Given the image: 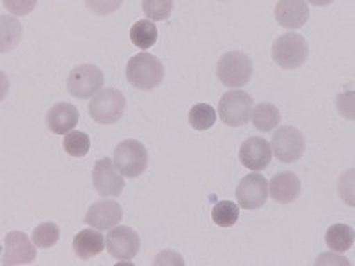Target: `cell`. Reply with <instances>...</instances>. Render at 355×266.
<instances>
[{
    "instance_id": "obj_21",
    "label": "cell",
    "mask_w": 355,
    "mask_h": 266,
    "mask_svg": "<svg viewBox=\"0 0 355 266\" xmlns=\"http://www.w3.org/2000/svg\"><path fill=\"white\" fill-rule=\"evenodd\" d=\"M158 39V28L153 21L150 20H139L130 28V41H132L137 48L148 50L151 48Z\"/></svg>"
},
{
    "instance_id": "obj_6",
    "label": "cell",
    "mask_w": 355,
    "mask_h": 266,
    "mask_svg": "<svg viewBox=\"0 0 355 266\" xmlns=\"http://www.w3.org/2000/svg\"><path fill=\"white\" fill-rule=\"evenodd\" d=\"M252 105H254L252 96L245 91H227L218 103L220 121L233 128L247 125L252 114Z\"/></svg>"
},
{
    "instance_id": "obj_12",
    "label": "cell",
    "mask_w": 355,
    "mask_h": 266,
    "mask_svg": "<svg viewBox=\"0 0 355 266\" xmlns=\"http://www.w3.org/2000/svg\"><path fill=\"white\" fill-rule=\"evenodd\" d=\"M268 199V181L261 174H249L239 183L236 201L243 210H259Z\"/></svg>"
},
{
    "instance_id": "obj_11",
    "label": "cell",
    "mask_w": 355,
    "mask_h": 266,
    "mask_svg": "<svg viewBox=\"0 0 355 266\" xmlns=\"http://www.w3.org/2000/svg\"><path fill=\"white\" fill-rule=\"evenodd\" d=\"M36 259V245L31 242L27 234L20 231H11L4 238V254H2V265H28Z\"/></svg>"
},
{
    "instance_id": "obj_22",
    "label": "cell",
    "mask_w": 355,
    "mask_h": 266,
    "mask_svg": "<svg viewBox=\"0 0 355 266\" xmlns=\"http://www.w3.org/2000/svg\"><path fill=\"white\" fill-rule=\"evenodd\" d=\"M217 121V112H215L214 107L206 105V103H198L190 109L189 112V123L194 130H208L215 125Z\"/></svg>"
},
{
    "instance_id": "obj_9",
    "label": "cell",
    "mask_w": 355,
    "mask_h": 266,
    "mask_svg": "<svg viewBox=\"0 0 355 266\" xmlns=\"http://www.w3.org/2000/svg\"><path fill=\"white\" fill-rule=\"evenodd\" d=\"M141 249L139 234L128 226H117L107 234V250L117 261H130L137 256Z\"/></svg>"
},
{
    "instance_id": "obj_20",
    "label": "cell",
    "mask_w": 355,
    "mask_h": 266,
    "mask_svg": "<svg viewBox=\"0 0 355 266\" xmlns=\"http://www.w3.org/2000/svg\"><path fill=\"white\" fill-rule=\"evenodd\" d=\"M250 119H252L254 128L259 132H272L281 123V112L272 103H259L252 109Z\"/></svg>"
},
{
    "instance_id": "obj_10",
    "label": "cell",
    "mask_w": 355,
    "mask_h": 266,
    "mask_svg": "<svg viewBox=\"0 0 355 266\" xmlns=\"http://www.w3.org/2000/svg\"><path fill=\"white\" fill-rule=\"evenodd\" d=\"M93 185L101 197H117L125 188V179L109 158H100L93 170Z\"/></svg>"
},
{
    "instance_id": "obj_29",
    "label": "cell",
    "mask_w": 355,
    "mask_h": 266,
    "mask_svg": "<svg viewBox=\"0 0 355 266\" xmlns=\"http://www.w3.org/2000/svg\"><path fill=\"white\" fill-rule=\"evenodd\" d=\"M322 258L329 259V261H322L320 265H325V263H334V265H350V261L345 258H341V256H331V254H323Z\"/></svg>"
},
{
    "instance_id": "obj_4",
    "label": "cell",
    "mask_w": 355,
    "mask_h": 266,
    "mask_svg": "<svg viewBox=\"0 0 355 266\" xmlns=\"http://www.w3.org/2000/svg\"><path fill=\"white\" fill-rule=\"evenodd\" d=\"M217 77L226 87H243L252 78V61L239 50L224 53L217 62Z\"/></svg>"
},
{
    "instance_id": "obj_25",
    "label": "cell",
    "mask_w": 355,
    "mask_h": 266,
    "mask_svg": "<svg viewBox=\"0 0 355 266\" xmlns=\"http://www.w3.org/2000/svg\"><path fill=\"white\" fill-rule=\"evenodd\" d=\"M59 236H61V231H59V226L53 224V222H43V224H40L33 231V242L40 249H50V247H53L59 242Z\"/></svg>"
},
{
    "instance_id": "obj_28",
    "label": "cell",
    "mask_w": 355,
    "mask_h": 266,
    "mask_svg": "<svg viewBox=\"0 0 355 266\" xmlns=\"http://www.w3.org/2000/svg\"><path fill=\"white\" fill-rule=\"evenodd\" d=\"M153 265L155 266H162V265L183 266L185 265V261H183V258L178 254V252H173V250H164V252H160V254L155 258Z\"/></svg>"
},
{
    "instance_id": "obj_23",
    "label": "cell",
    "mask_w": 355,
    "mask_h": 266,
    "mask_svg": "<svg viewBox=\"0 0 355 266\" xmlns=\"http://www.w3.org/2000/svg\"><path fill=\"white\" fill-rule=\"evenodd\" d=\"M240 206L234 204L233 201H220L214 206L211 210V218L217 226L231 227L239 222Z\"/></svg>"
},
{
    "instance_id": "obj_5",
    "label": "cell",
    "mask_w": 355,
    "mask_h": 266,
    "mask_svg": "<svg viewBox=\"0 0 355 266\" xmlns=\"http://www.w3.org/2000/svg\"><path fill=\"white\" fill-rule=\"evenodd\" d=\"M112 161L121 176L137 177L148 169V151L142 142L128 139L117 144Z\"/></svg>"
},
{
    "instance_id": "obj_19",
    "label": "cell",
    "mask_w": 355,
    "mask_h": 266,
    "mask_svg": "<svg viewBox=\"0 0 355 266\" xmlns=\"http://www.w3.org/2000/svg\"><path fill=\"white\" fill-rule=\"evenodd\" d=\"M354 229L347 224H334L325 233V243L332 252H347L354 247Z\"/></svg>"
},
{
    "instance_id": "obj_18",
    "label": "cell",
    "mask_w": 355,
    "mask_h": 266,
    "mask_svg": "<svg viewBox=\"0 0 355 266\" xmlns=\"http://www.w3.org/2000/svg\"><path fill=\"white\" fill-rule=\"evenodd\" d=\"M105 238L103 234L98 233V229L91 227V229H82L80 233L73 238V250L75 254L80 259H91L94 256H98L100 252L105 250Z\"/></svg>"
},
{
    "instance_id": "obj_3",
    "label": "cell",
    "mask_w": 355,
    "mask_h": 266,
    "mask_svg": "<svg viewBox=\"0 0 355 266\" xmlns=\"http://www.w3.org/2000/svg\"><path fill=\"white\" fill-rule=\"evenodd\" d=\"M307 55H309V44L300 34H281L272 44V59L283 69L299 68L306 62Z\"/></svg>"
},
{
    "instance_id": "obj_8",
    "label": "cell",
    "mask_w": 355,
    "mask_h": 266,
    "mask_svg": "<svg viewBox=\"0 0 355 266\" xmlns=\"http://www.w3.org/2000/svg\"><path fill=\"white\" fill-rule=\"evenodd\" d=\"M270 148L279 161L293 163L302 158L304 150H306V139L300 130L293 128V126H281L275 130Z\"/></svg>"
},
{
    "instance_id": "obj_26",
    "label": "cell",
    "mask_w": 355,
    "mask_h": 266,
    "mask_svg": "<svg viewBox=\"0 0 355 266\" xmlns=\"http://www.w3.org/2000/svg\"><path fill=\"white\" fill-rule=\"evenodd\" d=\"M21 39L20 21L2 15V52H9Z\"/></svg>"
},
{
    "instance_id": "obj_27",
    "label": "cell",
    "mask_w": 355,
    "mask_h": 266,
    "mask_svg": "<svg viewBox=\"0 0 355 266\" xmlns=\"http://www.w3.org/2000/svg\"><path fill=\"white\" fill-rule=\"evenodd\" d=\"M174 8L173 0H144L142 11L151 20H167Z\"/></svg>"
},
{
    "instance_id": "obj_13",
    "label": "cell",
    "mask_w": 355,
    "mask_h": 266,
    "mask_svg": "<svg viewBox=\"0 0 355 266\" xmlns=\"http://www.w3.org/2000/svg\"><path fill=\"white\" fill-rule=\"evenodd\" d=\"M123 218V208L119 202L103 199L96 201L89 206L87 213H85L84 222L87 226L94 227L98 231H105L116 227Z\"/></svg>"
},
{
    "instance_id": "obj_16",
    "label": "cell",
    "mask_w": 355,
    "mask_h": 266,
    "mask_svg": "<svg viewBox=\"0 0 355 266\" xmlns=\"http://www.w3.org/2000/svg\"><path fill=\"white\" fill-rule=\"evenodd\" d=\"M300 179L293 172H279L268 183V195L279 204H290L300 195Z\"/></svg>"
},
{
    "instance_id": "obj_17",
    "label": "cell",
    "mask_w": 355,
    "mask_h": 266,
    "mask_svg": "<svg viewBox=\"0 0 355 266\" xmlns=\"http://www.w3.org/2000/svg\"><path fill=\"white\" fill-rule=\"evenodd\" d=\"M80 114L78 109L71 103H57L52 109L46 112V126L52 133L57 135H64V133L73 132V128L77 126Z\"/></svg>"
},
{
    "instance_id": "obj_1",
    "label": "cell",
    "mask_w": 355,
    "mask_h": 266,
    "mask_svg": "<svg viewBox=\"0 0 355 266\" xmlns=\"http://www.w3.org/2000/svg\"><path fill=\"white\" fill-rule=\"evenodd\" d=\"M164 64L160 59L148 52L133 55L126 64V80L141 91H153L164 80Z\"/></svg>"
},
{
    "instance_id": "obj_15",
    "label": "cell",
    "mask_w": 355,
    "mask_h": 266,
    "mask_svg": "<svg viewBox=\"0 0 355 266\" xmlns=\"http://www.w3.org/2000/svg\"><path fill=\"white\" fill-rule=\"evenodd\" d=\"M275 20L290 30L304 27L309 20V6L304 0H281L275 4Z\"/></svg>"
},
{
    "instance_id": "obj_7",
    "label": "cell",
    "mask_w": 355,
    "mask_h": 266,
    "mask_svg": "<svg viewBox=\"0 0 355 266\" xmlns=\"http://www.w3.org/2000/svg\"><path fill=\"white\" fill-rule=\"evenodd\" d=\"M103 71L94 64H80L73 68L68 77V91L78 100H87L103 89Z\"/></svg>"
},
{
    "instance_id": "obj_2",
    "label": "cell",
    "mask_w": 355,
    "mask_h": 266,
    "mask_svg": "<svg viewBox=\"0 0 355 266\" xmlns=\"http://www.w3.org/2000/svg\"><path fill=\"white\" fill-rule=\"evenodd\" d=\"M126 109L125 94L116 87L101 89L89 103V116L100 125H114L123 117Z\"/></svg>"
},
{
    "instance_id": "obj_14",
    "label": "cell",
    "mask_w": 355,
    "mask_h": 266,
    "mask_svg": "<svg viewBox=\"0 0 355 266\" xmlns=\"http://www.w3.org/2000/svg\"><path fill=\"white\" fill-rule=\"evenodd\" d=\"M272 154L274 153H272L270 142L263 137H249L240 145L239 160L247 169L263 170L272 161Z\"/></svg>"
},
{
    "instance_id": "obj_24",
    "label": "cell",
    "mask_w": 355,
    "mask_h": 266,
    "mask_svg": "<svg viewBox=\"0 0 355 266\" xmlns=\"http://www.w3.org/2000/svg\"><path fill=\"white\" fill-rule=\"evenodd\" d=\"M62 148H64V151L69 154V157L82 158L89 153V150H91V141H89L87 133L69 132L64 135Z\"/></svg>"
}]
</instances>
